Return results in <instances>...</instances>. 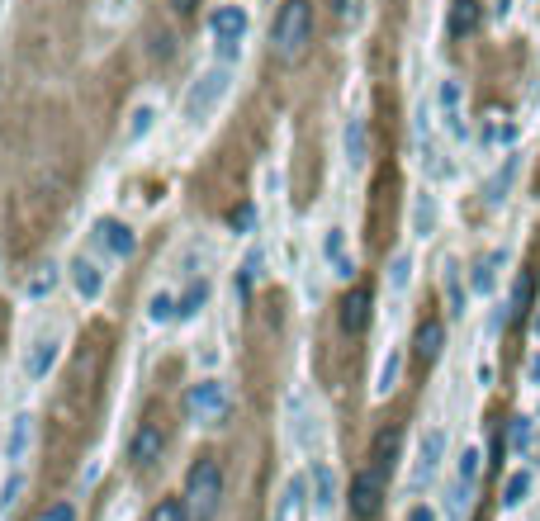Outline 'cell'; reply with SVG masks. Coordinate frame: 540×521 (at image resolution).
Listing matches in <instances>:
<instances>
[{
  "instance_id": "19",
  "label": "cell",
  "mask_w": 540,
  "mask_h": 521,
  "mask_svg": "<svg viewBox=\"0 0 540 521\" xmlns=\"http://www.w3.org/2000/svg\"><path fill=\"white\" fill-rule=\"evenodd\" d=\"M370 289H360V285H351L342 294V308H337V323H342V332L346 337H360L365 327H370Z\"/></svg>"
},
{
  "instance_id": "44",
  "label": "cell",
  "mask_w": 540,
  "mask_h": 521,
  "mask_svg": "<svg viewBox=\"0 0 540 521\" xmlns=\"http://www.w3.org/2000/svg\"><path fill=\"white\" fill-rule=\"evenodd\" d=\"M403 521H436V507H432V503H413Z\"/></svg>"
},
{
  "instance_id": "1",
  "label": "cell",
  "mask_w": 540,
  "mask_h": 521,
  "mask_svg": "<svg viewBox=\"0 0 540 521\" xmlns=\"http://www.w3.org/2000/svg\"><path fill=\"white\" fill-rule=\"evenodd\" d=\"M228 95H233V67L228 62H209V67H199L190 76V86L180 95V119L185 124H209L218 109L228 105Z\"/></svg>"
},
{
  "instance_id": "18",
  "label": "cell",
  "mask_w": 540,
  "mask_h": 521,
  "mask_svg": "<svg viewBox=\"0 0 540 521\" xmlns=\"http://www.w3.org/2000/svg\"><path fill=\"white\" fill-rule=\"evenodd\" d=\"M436 223H441V204H436V195L422 185V190H413V199H408V233H413L417 242H427V237L436 233Z\"/></svg>"
},
{
  "instance_id": "26",
  "label": "cell",
  "mask_w": 540,
  "mask_h": 521,
  "mask_svg": "<svg viewBox=\"0 0 540 521\" xmlns=\"http://www.w3.org/2000/svg\"><path fill=\"white\" fill-rule=\"evenodd\" d=\"M507 261V252H488V256H479L474 266H469V289L474 294H493L498 289V266Z\"/></svg>"
},
{
  "instance_id": "29",
  "label": "cell",
  "mask_w": 540,
  "mask_h": 521,
  "mask_svg": "<svg viewBox=\"0 0 540 521\" xmlns=\"http://www.w3.org/2000/svg\"><path fill=\"white\" fill-rule=\"evenodd\" d=\"M413 270H417V256L408 252V247H398V252L389 256V270H384V280H389V289H394V294H403V289L413 285Z\"/></svg>"
},
{
  "instance_id": "41",
  "label": "cell",
  "mask_w": 540,
  "mask_h": 521,
  "mask_svg": "<svg viewBox=\"0 0 540 521\" xmlns=\"http://www.w3.org/2000/svg\"><path fill=\"white\" fill-rule=\"evenodd\" d=\"M526 304H531V280H517V285H512V304H507V318H522L526 313Z\"/></svg>"
},
{
  "instance_id": "13",
  "label": "cell",
  "mask_w": 540,
  "mask_h": 521,
  "mask_svg": "<svg viewBox=\"0 0 540 521\" xmlns=\"http://www.w3.org/2000/svg\"><path fill=\"white\" fill-rule=\"evenodd\" d=\"M285 417H289V441H294V446L308 455V450L318 446V436H323L313 398H308L304 389H289V394H285Z\"/></svg>"
},
{
  "instance_id": "39",
  "label": "cell",
  "mask_w": 540,
  "mask_h": 521,
  "mask_svg": "<svg viewBox=\"0 0 540 521\" xmlns=\"http://www.w3.org/2000/svg\"><path fill=\"white\" fill-rule=\"evenodd\" d=\"M360 5H365V0H332V15H337L342 29H356L360 24Z\"/></svg>"
},
{
  "instance_id": "45",
  "label": "cell",
  "mask_w": 540,
  "mask_h": 521,
  "mask_svg": "<svg viewBox=\"0 0 540 521\" xmlns=\"http://www.w3.org/2000/svg\"><path fill=\"white\" fill-rule=\"evenodd\" d=\"M512 5H517V0H493V15L507 19V15H512Z\"/></svg>"
},
{
  "instance_id": "47",
  "label": "cell",
  "mask_w": 540,
  "mask_h": 521,
  "mask_svg": "<svg viewBox=\"0 0 540 521\" xmlns=\"http://www.w3.org/2000/svg\"><path fill=\"white\" fill-rule=\"evenodd\" d=\"M531 384L540 389V356H531Z\"/></svg>"
},
{
  "instance_id": "3",
  "label": "cell",
  "mask_w": 540,
  "mask_h": 521,
  "mask_svg": "<svg viewBox=\"0 0 540 521\" xmlns=\"http://www.w3.org/2000/svg\"><path fill=\"white\" fill-rule=\"evenodd\" d=\"M223 488H228V474L218 465L214 455H199L190 474H185V512L190 521H214L218 517V503H223Z\"/></svg>"
},
{
  "instance_id": "36",
  "label": "cell",
  "mask_w": 540,
  "mask_h": 521,
  "mask_svg": "<svg viewBox=\"0 0 540 521\" xmlns=\"http://www.w3.org/2000/svg\"><path fill=\"white\" fill-rule=\"evenodd\" d=\"M479 474H484V450H479V446H465V450H460V460H455V479H465V484H479Z\"/></svg>"
},
{
  "instance_id": "17",
  "label": "cell",
  "mask_w": 540,
  "mask_h": 521,
  "mask_svg": "<svg viewBox=\"0 0 540 521\" xmlns=\"http://www.w3.org/2000/svg\"><path fill=\"white\" fill-rule=\"evenodd\" d=\"M162 450H166V432L157 427V422H143L138 432L128 436V465H133V469L157 465V460H162Z\"/></svg>"
},
{
  "instance_id": "23",
  "label": "cell",
  "mask_w": 540,
  "mask_h": 521,
  "mask_svg": "<svg viewBox=\"0 0 540 521\" xmlns=\"http://www.w3.org/2000/svg\"><path fill=\"white\" fill-rule=\"evenodd\" d=\"M441 351H446V323L441 318H422L413 332V356L422 365H432V360H441Z\"/></svg>"
},
{
  "instance_id": "34",
  "label": "cell",
  "mask_w": 540,
  "mask_h": 521,
  "mask_svg": "<svg viewBox=\"0 0 540 521\" xmlns=\"http://www.w3.org/2000/svg\"><path fill=\"white\" fill-rule=\"evenodd\" d=\"M517 166H522V157L517 152H507V162H503V171L488 180V204H503L507 199V190H512V180H517Z\"/></svg>"
},
{
  "instance_id": "25",
  "label": "cell",
  "mask_w": 540,
  "mask_h": 521,
  "mask_svg": "<svg viewBox=\"0 0 540 521\" xmlns=\"http://www.w3.org/2000/svg\"><path fill=\"white\" fill-rule=\"evenodd\" d=\"M57 280H62V266H57V261H43V266H38L34 275L24 280V289H19V294H24L29 304H43V299H53Z\"/></svg>"
},
{
  "instance_id": "22",
  "label": "cell",
  "mask_w": 540,
  "mask_h": 521,
  "mask_svg": "<svg viewBox=\"0 0 540 521\" xmlns=\"http://www.w3.org/2000/svg\"><path fill=\"white\" fill-rule=\"evenodd\" d=\"M441 294H446V313H450V318H465L469 285H465V270H460L455 256H446V266H441Z\"/></svg>"
},
{
  "instance_id": "11",
  "label": "cell",
  "mask_w": 540,
  "mask_h": 521,
  "mask_svg": "<svg viewBox=\"0 0 540 521\" xmlns=\"http://www.w3.org/2000/svg\"><path fill=\"white\" fill-rule=\"evenodd\" d=\"M318 256H323V270L332 280H356V252H351V237H346L342 223H323Z\"/></svg>"
},
{
  "instance_id": "43",
  "label": "cell",
  "mask_w": 540,
  "mask_h": 521,
  "mask_svg": "<svg viewBox=\"0 0 540 521\" xmlns=\"http://www.w3.org/2000/svg\"><path fill=\"white\" fill-rule=\"evenodd\" d=\"M252 223H256V204H242V209L233 214V228L247 237V233H252Z\"/></svg>"
},
{
  "instance_id": "10",
  "label": "cell",
  "mask_w": 540,
  "mask_h": 521,
  "mask_svg": "<svg viewBox=\"0 0 540 521\" xmlns=\"http://www.w3.org/2000/svg\"><path fill=\"white\" fill-rule=\"evenodd\" d=\"M384 488H389V474L384 469H375V465H365V469H356L351 474V512H356L360 521H375L379 512H384Z\"/></svg>"
},
{
  "instance_id": "35",
  "label": "cell",
  "mask_w": 540,
  "mask_h": 521,
  "mask_svg": "<svg viewBox=\"0 0 540 521\" xmlns=\"http://www.w3.org/2000/svg\"><path fill=\"white\" fill-rule=\"evenodd\" d=\"M147 323H176V289H157L152 299H147Z\"/></svg>"
},
{
  "instance_id": "38",
  "label": "cell",
  "mask_w": 540,
  "mask_h": 521,
  "mask_svg": "<svg viewBox=\"0 0 540 521\" xmlns=\"http://www.w3.org/2000/svg\"><path fill=\"white\" fill-rule=\"evenodd\" d=\"M147 521H190V512H185V498H157V507L147 512Z\"/></svg>"
},
{
  "instance_id": "33",
  "label": "cell",
  "mask_w": 540,
  "mask_h": 521,
  "mask_svg": "<svg viewBox=\"0 0 540 521\" xmlns=\"http://www.w3.org/2000/svg\"><path fill=\"white\" fill-rule=\"evenodd\" d=\"M531 441H536V422H531V417H512V427H507V450H512L517 460H526V455H531Z\"/></svg>"
},
{
  "instance_id": "2",
  "label": "cell",
  "mask_w": 540,
  "mask_h": 521,
  "mask_svg": "<svg viewBox=\"0 0 540 521\" xmlns=\"http://www.w3.org/2000/svg\"><path fill=\"white\" fill-rule=\"evenodd\" d=\"M313 0H280V10L270 19V53L280 57V62H294V57L308 53V43H313Z\"/></svg>"
},
{
  "instance_id": "31",
  "label": "cell",
  "mask_w": 540,
  "mask_h": 521,
  "mask_svg": "<svg viewBox=\"0 0 540 521\" xmlns=\"http://www.w3.org/2000/svg\"><path fill=\"white\" fill-rule=\"evenodd\" d=\"M24 488H29V465H15L5 474V484H0V517H10L24 498Z\"/></svg>"
},
{
  "instance_id": "7",
  "label": "cell",
  "mask_w": 540,
  "mask_h": 521,
  "mask_svg": "<svg viewBox=\"0 0 540 521\" xmlns=\"http://www.w3.org/2000/svg\"><path fill=\"white\" fill-rule=\"evenodd\" d=\"M90 252L100 256L105 266H119V261H128V256L138 252V233L128 228L124 218L105 214V218L90 223Z\"/></svg>"
},
{
  "instance_id": "16",
  "label": "cell",
  "mask_w": 540,
  "mask_h": 521,
  "mask_svg": "<svg viewBox=\"0 0 540 521\" xmlns=\"http://www.w3.org/2000/svg\"><path fill=\"white\" fill-rule=\"evenodd\" d=\"M157 124H162V105H157L152 95L128 109V124H124V147H128V152H133V147H143L147 138L157 133Z\"/></svg>"
},
{
  "instance_id": "28",
  "label": "cell",
  "mask_w": 540,
  "mask_h": 521,
  "mask_svg": "<svg viewBox=\"0 0 540 521\" xmlns=\"http://www.w3.org/2000/svg\"><path fill=\"white\" fill-rule=\"evenodd\" d=\"M474 493H479V484L450 479V488H446V521H465L469 507H474Z\"/></svg>"
},
{
  "instance_id": "42",
  "label": "cell",
  "mask_w": 540,
  "mask_h": 521,
  "mask_svg": "<svg viewBox=\"0 0 540 521\" xmlns=\"http://www.w3.org/2000/svg\"><path fill=\"white\" fill-rule=\"evenodd\" d=\"M512 138H517V128L507 124V119H493V124H488V133H484V143H488V147H498V143H512Z\"/></svg>"
},
{
  "instance_id": "5",
  "label": "cell",
  "mask_w": 540,
  "mask_h": 521,
  "mask_svg": "<svg viewBox=\"0 0 540 521\" xmlns=\"http://www.w3.org/2000/svg\"><path fill=\"white\" fill-rule=\"evenodd\" d=\"M252 34V15H247V5H237V0H223L209 10V38H214V62H228L233 67L237 53H242V43Z\"/></svg>"
},
{
  "instance_id": "27",
  "label": "cell",
  "mask_w": 540,
  "mask_h": 521,
  "mask_svg": "<svg viewBox=\"0 0 540 521\" xmlns=\"http://www.w3.org/2000/svg\"><path fill=\"white\" fill-rule=\"evenodd\" d=\"M398 446H403V432H398V427H384V432L375 436V446H370V465L384 469V474H394V465H398Z\"/></svg>"
},
{
  "instance_id": "37",
  "label": "cell",
  "mask_w": 540,
  "mask_h": 521,
  "mask_svg": "<svg viewBox=\"0 0 540 521\" xmlns=\"http://www.w3.org/2000/svg\"><path fill=\"white\" fill-rule=\"evenodd\" d=\"M261 275H266V252L256 247V252H247V261H242V294H252V285H261Z\"/></svg>"
},
{
  "instance_id": "48",
  "label": "cell",
  "mask_w": 540,
  "mask_h": 521,
  "mask_svg": "<svg viewBox=\"0 0 540 521\" xmlns=\"http://www.w3.org/2000/svg\"><path fill=\"white\" fill-rule=\"evenodd\" d=\"M531 327H536V337H540V313H536V323H531Z\"/></svg>"
},
{
  "instance_id": "46",
  "label": "cell",
  "mask_w": 540,
  "mask_h": 521,
  "mask_svg": "<svg viewBox=\"0 0 540 521\" xmlns=\"http://www.w3.org/2000/svg\"><path fill=\"white\" fill-rule=\"evenodd\" d=\"M166 5H171V10H180V15H185V10H195L199 0H166Z\"/></svg>"
},
{
  "instance_id": "24",
  "label": "cell",
  "mask_w": 540,
  "mask_h": 521,
  "mask_svg": "<svg viewBox=\"0 0 540 521\" xmlns=\"http://www.w3.org/2000/svg\"><path fill=\"white\" fill-rule=\"evenodd\" d=\"M204 304H209V280L204 275H190L176 289V323H195L199 313H204Z\"/></svg>"
},
{
  "instance_id": "40",
  "label": "cell",
  "mask_w": 540,
  "mask_h": 521,
  "mask_svg": "<svg viewBox=\"0 0 540 521\" xmlns=\"http://www.w3.org/2000/svg\"><path fill=\"white\" fill-rule=\"evenodd\" d=\"M38 521H81V507H76L72 498H57L53 507H43V517Z\"/></svg>"
},
{
  "instance_id": "30",
  "label": "cell",
  "mask_w": 540,
  "mask_h": 521,
  "mask_svg": "<svg viewBox=\"0 0 540 521\" xmlns=\"http://www.w3.org/2000/svg\"><path fill=\"white\" fill-rule=\"evenodd\" d=\"M398 375H403V351L389 346L384 360H379V375H375V398H389L398 389Z\"/></svg>"
},
{
  "instance_id": "21",
  "label": "cell",
  "mask_w": 540,
  "mask_h": 521,
  "mask_svg": "<svg viewBox=\"0 0 540 521\" xmlns=\"http://www.w3.org/2000/svg\"><path fill=\"white\" fill-rule=\"evenodd\" d=\"M479 24H484V5L479 0H450V15H446V34L455 43H465V38L479 34Z\"/></svg>"
},
{
  "instance_id": "20",
  "label": "cell",
  "mask_w": 540,
  "mask_h": 521,
  "mask_svg": "<svg viewBox=\"0 0 540 521\" xmlns=\"http://www.w3.org/2000/svg\"><path fill=\"white\" fill-rule=\"evenodd\" d=\"M342 157L351 171H365V166H370V128H365L360 114H351L342 124Z\"/></svg>"
},
{
  "instance_id": "14",
  "label": "cell",
  "mask_w": 540,
  "mask_h": 521,
  "mask_svg": "<svg viewBox=\"0 0 540 521\" xmlns=\"http://www.w3.org/2000/svg\"><path fill=\"white\" fill-rule=\"evenodd\" d=\"M446 446H450L446 427H427V432H422V441H417V465H413V488L417 493L441 474V465H446Z\"/></svg>"
},
{
  "instance_id": "32",
  "label": "cell",
  "mask_w": 540,
  "mask_h": 521,
  "mask_svg": "<svg viewBox=\"0 0 540 521\" xmlns=\"http://www.w3.org/2000/svg\"><path fill=\"white\" fill-rule=\"evenodd\" d=\"M531 488H536V474H531V469H512L507 484H503V507L507 512H517V507L531 498Z\"/></svg>"
},
{
  "instance_id": "12",
  "label": "cell",
  "mask_w": 540,
  "mask_h": 521,
  "mask_svg": "<svg viewBox=\"0 0 540 521\" xmlns=\"http://www.w3.org/2000/svg\"><path fill=\"white\" fill-rule=\"evenodd\" d=\"M34 441H38V417L29 413V408H15V413H10V422H5V441H0L5 469L29 465V455H34Z\"/></svg>"
},
{
  "instance_id": "9",
  "label": "cell",
  "mask_w": 540,
  "mask_h": 521,
  "mask_svg": "<svg viewBox=\"0 0 540 521\" xmlns=\"http://www.w3.org/2000/svg\"><path fill=\"white\" fill-rule=\"evenodd\" d=\"M67 280H72L81 304H100L105 289H109V266L95 252H76L72 261H67Z\"/></svg>"
},
{
  "instance_id": "15",
  "label": "cell",
  "mask_w": 540,
  "mask_h": 521,
  "mask_svg": "<svg viewBox=\"0 0 540 521\" xmlns=\"http://www.w3.org/2000/svg\"><path fill=\"white\" fill-rule=\"evenodd\" d=\"M436 109H441V124L450 128V138H465V86L455 81V76H446L441 86H436Z\"/></svg>"
},
{
  "instance_id": "4",
  "label": "cell",
  "mask_w": 540,
  "mask_h": 521,
  "mask_svg": "<svg viewBox=\"0 0 540 521\" xmlns=\"http://www.w3.org/2000/svg\"><path fill=\"white\" fill-rule=\"evenodd\" d=\"M185 408H190V417H195L199 427H228V417L237 408L233 384L223 375H199L190 384V394H185Z\"/></svg>"
},
{
  "instance_id": "8",
  "label": "cell",
  "mask_w": 540,
  "mask_h": 521,
  "mask_svg": "<svg viewBox=\"0 0 540 521\" xmlns=\"http://www.w3.org/2000/svg\"><path fill=\"white\" fill-rule=\"evenodd\" d=\"M337 503H342V474L332 460H313L308 469V507L318 521H332L337 517Z\"/></svg>"
},
{
  "instance_id": "6",
  "label": "cell",
  "mask_w": 540,
  "mask_h": 521,
  "mask_svg": "<svg viewBox=\"0 0 540 521\" xmlns=\"http://www.w3.org/2000/svg\"><path fill=\"white\" fill-rule=\"evenodd\" d=\"M62 346H67V327H38L34 337L24 342V351H19V375H24V384H48L57 360H62Z\"/></svg>"
}]
</instances>
